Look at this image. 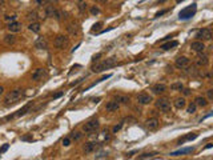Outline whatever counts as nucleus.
<instances>
[{
  "label": "nucleus",
  "instance_id": "1",
  "mask_svg": "<svg viewBox=\"0 0 213 160\" xmlns=\"http://www.w3.org/2000/svg\"><path fill=\"white\" fill-rule=\"evenodd\" d=\"M23 96H24V91L21 90V88H16V90L11 91L10 94H7V96L4 98V104L5 105L15 104V103H17Z\"/></svg>",
  "mask_w": 213,
  "mask_h": 160
},
{
  "label": "nucleus",
  "instance_id": "2",
  "mask_svg": "<svg viewBox=\"0 0 213 160\" xmlns=\"http://www.w3.org/2000/svg\"><path fill=\"white\" fill-rule=\"evenodd\" d=\"M115 64H116V59H115V57H109V59L104 60V62H101V63L93 64L92 71L93 72H103V71L108 70V68H112Z\"/></svg>",
  "mask_w": 213,
  "mask_h": 160
},
{
  "label": "nucleus",
  "instance_id": "3",
  "mask_svg": "<svg viewBox=\"0 0 213 160\" xmlns=\"http://www.w3.org/2000/svg\"><path fill=\"white\" fill-rule=\"evenodd\" d=\"M196 11H197V5L196 4H192V5H188L186 8L180 11L179 14V19L180 20H188V19L193 18L196 15Z\"/></svg>",
  "mask_w": 213,
  "mask_h": 160
},
{
  "label": "nucleus",
  "instance_id": "4",
  "mask_svg": "<svg viewBox=\"0 0 213 160\" xmlns=\"http://www.w3.org/2000/svg\"><path fill=\"white\" fill-rule=\"evenodd\" d=\"M99 127H100V123H99V120H89L88 123H85V124L83 125V132H85V133H92V132H95L96 129H99Z\"/></svg>",
  "mask_w": 213,
  "mask_h": 160
},
{
  "label": "nucleus",
  "instance_id": "5",
  "mask_svg": "<svg viewBox=\"0 0 213 160\" xmlns=\"http://www.w3.org/2000/svg\"><path fill=\"white\" fill-rule=\"evenodd\" d=\"M53 44H55L56 48L64 49V48H67V47H68L69 40H68V38H67V36H64V35H57L55 38V42H53Z\"/></svg>",
  "mask_w": 213,
  "mask_h": 160
},
{
  "label": "nucleus",
  "instance_id": "6",
  "mask_svg": "<svg viewBox=\"0 0 213 160\" xmlns=\"http://www.w3.org/2000/svg\"><path fill=\"white\" fill-rule=\"evenodd\" d=\"M196 39L197 40H201V42H208L212 39V31H210L209 28H203V29H200L199 32L196 34Z\"/></svg>",
  "mask_w": 213,
  "mask_h": 160
},
{
  "label": "nucleus",
  "instance_id": "7",
  "mask_svg": "<svg viewBox=\"0 0 213 160\" xmlns=\"http://www.w3.org/2000/svg\"><path fill=\"white\" fill-rule=\"evenodd\" d=\"M156 108L160 109L161 112H168L171 109V103L168 101V99H158L156 100Z\"/></svg>",
  "mask_w": 213,
  "mask_h": 160
},
{
  "label": "nucleus",
  "instance_id": "8",
  "mask_svg": "<svg viewBox=\"0 0 213 160\" xmlns=\"http://www.w3.org/2000/svg\"><path fill=\"white\" fill-rule=\"evenodd\" d=\"M189 63H190V60H189L186 56H179L175 62V66L177 67V68H180V70H184V68H186V67L189 66Z\"/></svg>",
  "mask_w": 213,
  "mask_h": 160
},
{
  "label": "nucleus",
  "instance_id": "9",
  "mask_svg": "<svg viewBox=\"0 0 213 160\" xmlns=\"http://www.w3.org/2000/svg\"><path fill=\"white\" fill-rule=\"evenodd\" d=\"M31 105H32V103H28V104H25L24 107L21 108V109H19V111L16 112V114L7 116V118H5V120H11V119H14V118H20V116L25 115V114H27V112L29 111V108H31Z\"/></svg>",
  "mask_w": 213,
  "mask_h": 160
},
{
  "label": "nucleus",
  "instance_id": "10",
  "mask_svg": "<svg viewBox=\"0 0 213 160\" xmlns=\"http://www.w3.org/2000/svg\"><path fill=\"white\" fill-rule=\"evenodd\" d=\"M45 73H47V71H45L44 68H36V70L32 72L31 77H32V80H35V81H39V80H41L45 76Z\"/></svg>",
  "mask_w": 213,
  "mask_h": 160
},
{
  "label": "nucleus",
  "instance_id": "11",
  "mask_svg": "<svg viewBox=\"0 0 213 160\" xmlns=\"http://www.w3.org/2000/svg\"><path fill=\"white\" fill-rule=\"evenodd\" d=\"M190 48H192V51L200 53V52H204V49H205V44H204V42H201V40H196V42H192Z\"/></svg>",
  "mask_w": 213,
  "mask_h": 160
},
{
  "label": "nucleus",
  "instance_id": "12",
  "mask_svg": "<svg viewBox=\"0 0 213 160\" xmlns=\"http://www.w3.org/2000/svg\"><path fill=\"white\" fill-rule=\"evenodd\" d=\"M35 48L38 49H47L48 48V42L45 40V38H39L35 40Z\"/></svg>",
  "mask_w": 213,
  "mask_h": 160
},
{
  "label": "nucleus",
  "instance_id": "13",
  "mask_svg": "<svg viewBox=\"0 0 213 160\" xmlns=\"http://www.w3.org/2000/svg\"><path fill=\"white\" fill-rule=\"evenodd\" d=\"M145 125L149 131H155V129L158 128V120L156 118H152V119H148L145 122Z\"/></svg>",
  "mask_w": 213,
  "mask_h": 160
},
{
  "label": "nucleus",
  "instance_id": "14",
  "mask_svg": "<svg viewBox=\"0 0 213 160\" xmlns=\"http://www.w3.org/2000/svg\"><path fill=\"white\" fill-rule=\"evenodd\" d=\"M196 63H197V66H199V67H206L208 64H209V59H208V56H206V55H204L203 52H200Z\"/></svg>",
  "mask_w": 213,
  "mask_h": 160
},
{
  "label": "nucleus",
  "instance_id": "15",
  "mask_svg": "<svg viewBox=\"0 0 213 160\" xmlns=\"http://www.w3.org/2000/svg\"><path fill=\"white\" fill-rule=\"evenodd\" d=\"M137 101L140 104H149L152 101V96L148 94H139L137 95Z\"/></svg>",
  "mask_w": 213,
  "mask_h": 160
},
{
  "label": "nucleus",
  "instance_id": "16",
  "mask_svg": "<svg viewBox=\"0 0 213 160\" xmlns=\"http://www.w3.org/2000/svg\"><path fill=\"white\" fill-rule=\"evenodd\" d=\"M8 31L11 32V34H14V32H19L21 31V24L20 23H17V21H11L10 24L7 25Z\"/></svg>",
  "mask_w": 213,
  "mask_h": 160
},
{
  "label": "nucleus",
  "instance_id": "17",
  "mask_svg": "<svg viewBox=\"0 0 213 160\" xmlns=\"http://www.w3.org/2000/svg\"><path fill=\"white\" fill-rule=\"evenodd\" d=\"M165 91H167V85L165 84H156L152 87V92L156 95H160V94H164Z\"/></svg>",
  "mask_w": 213,
  "mask_h": 160
},
{
  "label": "nucleus",
  "instance_id": "18",
  "mask_svg": "<svg viewBox=\"0 0 213 160\" xmlns=\"http://www.w3.org/2000/svg\"><path fill=\"white\" fill-rule=\"evenodd\" d=\"M119 107H120V104H119L117 101L112 100V101H109V103H106L105 109H106V111H109V112H113V111H117Z\"/></svg>",
  "mask_w": 213,
  "mask_h": 160
},
{
  "label": "nucleus",
  "instance_id": "19",
  "mask_svg": "<svg viewBox=\"0 0 213 160\" xmlns=\"http://www.w3.org/2000/svg\"><path fill=\"white\" fill-rule=\"evenodd\" d=\"M173 105H175L177 109H182V108L186 105V101L184 98H176L175 101H173Z\"/></svg>",
  "mask_w": 213,
  "mask_h": 160
},
{
  "label": "nucleus",
  "instance_id": "20",
  "mask_svg": "<svg viewBox=\"0 0 213 160\" xmlns=\"http://www.w3.org/2000/svg\"><path fill=\"white\" fill-rule=\"evenodd\" d=\"M83 150H84V152L85 153H92L93 151L96 150V143H87V144H84V147H83Z\"/></svg>",
  "mask_w": 213,
  "mask_h": 160
},
{
  "label": "nucleus",
  "instance_id": "21",
  "mask_svg": "<svg viewBox=\"0 0 213 160\" xmlns=\"http://www.w3.org/2000/svg\"><path fill=\"white\" fill-rule=\"evenodd\" d=\"M193 151V147H188V148H182V150H179L176 152H172L171 156H181V155H185V153H189Z\"/></svg>",
  "mask_w": 213,
  "mask_h": 160
},
{
  "label": "nucleus",
  "instance_id": "22",
  "mask_svg": "<svg viewBox=\"0 0 213 160\" xmlns=\"http://www.w3.org/2000/svg\"><path fill=\"white\" fill-rule=\"evenodd\" d=\"M195 103H196V105H199V107H206V105L209 104L208 99H205L204 96H197Z\"/></svg>",
  "mask_w": 213,
  "mask_h": 160
},
{
  "label": "nucleus",
  "instance_id": "23",
  "mask_svg": "<svg viewBox=\"0 0 213 160\" xmlns=\"http://www.w3.org/2000/svg\"><path fill=\"white\" fill-rule=\"evenodd\" d=\"M115 101H117L119 104H128L129 103V98L128 96H125V95H116L115 96Z\"/></svg>",
  "mask_w": 213,
  "mask_h": 160
},
{
  "label": "nucleus",
  "instance_id": "24",
  "mask_svg": "<svg viewBox=\"0 0 213 160\" xmlns=\"http://www.w3.org/2000/svg\"><path fill=\"white\" fill-rule=\"evenodd\" d=\"M177 45H179V43L176 42V40H172V42H168V43H165V44H162L161 49H164V51H169V49L175 48V47H177Z\"/></svg>",
  "mask_w": 213,
  "mask_h": 160
},
{
  "label": "nucleus",
  "instance_id": "25",
  "mask_svg": "<svg viewBox=\"0 0 213 160\" xmlns=\"http://www.w3.org/2000/svg\"><path fill=\"white\" fill-rule=\"evenodd\" d=\"M28 28H29V31L35 32V34H39V32H40V24H39L38 21H31L29 25H28Z\"/></svg>",
  "mask_w": 213,
  "mask_h": 160
},
{
  "label": "nucleus",
  "instance_id": "26",
  "mask_svg": "<svg viewBox=\"0 0 213 160\" xmlns=\"http://www.w3.org/2000/svg\"><path fill=\"white\" fill-rule=\"evenodd\" d=\"M56 8L52 5V4H47V7H45V16H52L53 18V14H55Z\"/></svg>",
  "mask_w": 213,
  "mask_h": 160
},
{
  "label": "nucleus",
  "instance_id": "27",
  "mask_svg": "<svg viewBox=\"0 0 213 160\" xmlns=\"http://www.w3.org/2000/svg\"><path fill=\"white\" fill-rule=\"evenodd\" d=\"M196 137H197V133H189V135L184 136L182 139L179 140V144H181V143H184V142H188V140H195Z\"/></svg>",
  "mask_w": 213,
  "mask_h": 160
},
{
  "label": "nucleus",
  "instance_id": "28",
  "mask_svg": "<svg viewBox=\"0 0 213 160\" xmlns=\"http://www.w3.org/2000/svg\"><path fill=\"white\" fill-rule=\"evenodd\" d=\"M4 43H5V44H8V45L14 44V43H15V36L12 35V34H8V35H5V36H4Z\"/></svg>",
  "mask_w": 213,
  "mask_h": 160
},
{
  "label": "nucleus",
  "instance_id": "29",
  "mask_svg": "<svg viewBox=\"0 0 213 160\" xmlns=\"http://www.w3.org/2000/svg\"><path fill=\"white\" fill-rule=\"evenodd\" d=\"M68 31L72 34V35H77L79 34V25L77 24H69L68 25Z\"/></svg>",
  "mask_w": 213,
  "mask_h": 160
},
{
  "label": "nucleus",
  "instance_id": "30",
  "mask_svg": "<svg viewBox=\"0 0 213 160\" xmlns=\"http://www.w3.org/2000/svg\"><path fill=\"white\" fill-rule=\"evenodd\" d=\"M64 15H66V14H64L63 11L56 10V11H55V14H53V18H55L56 20L60 21V20H63V18H64Z\"/></svg>",
  "mask_w": 213,
  "mask_h": 160
},
{
  "label": "nucleus",
  "instance_id": "31",
  "mask_svg": "<svg viewBox=\"0 0 213 160\" xmlns=\"http://www.w3.org/2000/svg\"><path fill=\"white\" fill-rule=\"evenodd\" d=\"M182 88H184L182 83H173L172 85H171V90L172 91H181Z\"/></svg>",
  "mask_w": 213,
  "mask_h": 160
},
{
  "label": "nucleus",
  "instance_id": "32",
  "mask_svg": "<svg viewBox=\"0 0 213 160\" xmlns=\"http://www.w3.org/2000/svg\"><path fill=\"white\" fill-rule=\"evenodd\" d=\"M196 109H197L196 103H190V104L188 105V109H186V112H188V114H195V112H196Z\"/></svg>",
  "mask_w": 213,
  "mask_h": 160
},
{
  "label": "nucleus",
  "instance_id": "33",
  "mask_svg": "<svg viewBox=\"0 0 213 160\" xmlns=\"http://www.w3.org/2000/svg\"><path fill=\"white\" fill-rule=\"evenodd\" d=\"M155 155H157V152H147V153H143L139 156V159H149V157H153Z\"/></svg>",
  "mask_w": 213,
  "mask_h": 160
},
{
  "label": "nucleus",
  "instance_id": "34",
  "mask_svg": "<svg viewBox=\"0 0 213 160\" xmlns=\"http://www.w3.org/2000/svg\"><path fill=\"white\" fill-rule=\"evenodd\" d=\"M27 19H28V20L35 21L36 19H38V14H36L35 11H32V12H28V14H27Z\"/></svg>",
  "mask_w": 213,
  "mask_h": 160
},
{
  "label": "nucleus",
  "instance_id": "35",
  "mask_svg": "<svg viewBox=\"0 0 213 160\" xmlns=\"http://www.w3.org/2000/svg\"><path fill=\"white\" fill-rule=\"evenodd\" d=\"M16 15H5V16H4V20L5 21H15L16 20Z\"/></svg>",
  "mask_w": 213,
  "mask_h": 160
},
{
  "label": "nucleus",
  "instance_id": "36",
  "mask_svg": "<svg viewBox=\"0 0 213 160\" xmlns=\"http://www.w3.org/2000/svg\"><path fill=\"white\" fill-rule=\"evenodd\" d=\"M83 137V133L81 132H73L72 133V139L73 140H80Z\"/></svg>",
  "mask_w": 213,
  "mask_h": 160
},
{
  "label": "nucleus",
  "instance_id": "37",
  "mask_svg": "<svg viewBox=\"0 0 213 160\" xmlns=\"http://www.w3.org/2000/svg\"><path fill=\"white\" fill-rule=\"evenodd\" d=\"M103 25V23H96V24H93V28H92V32L95 34V32H99L100 27Z\"/></svg>",
  "mask_w": 213,
  "mask_h": 160
},
{
  "label": "nucleus",
  "instance_id": "38",
  "mask_svg": "<svg viewBox=\"0 0 213 160\" xmlns=\"http://www.w3.org/2000/svg\"><path fill=\"white\" fill-rule=\"evenodd\" d=\"M35 3H36V5H47L48 4V0H35Z\"/></svg>",
  "mask_w": 213,
  "mask_h": 160
},
{
  "label": "nucleus",
  "instance_id": "39",
  "mask_svg": "<svg viewBox=\"0 0 213 160\" xmlns=\"http://www.w3.org/2000/svg\"><path fill=\"white\" fill-rule=\"evenodd\" d=\"M91 14H92V15H99L100 14V10L96 7V5H93V7L91 8Z\"/></svg>",
  "mask_w": 213,
  "mask_h": 160
},
{
  "label": "nucleus",
  "instance_id": "40",
  "mask_svg": "<svg viewBox=\"0 0 213 160\" xmlns=\"http://www.w3.org/2000/svg\"><path fill=\"white\" fill-rule=\"evenodd\" d=\"M63 146H64V147L71 146V139H69V137H66V139H63Z\"/></svg>",
  "mask_w": 213,
  "mask_h": 160
},
{
  "label": "nucleus",
  "instance_id": "41",
  "mask_svg": "<svg viewBox=\"0 0 213 160\" xmlns=\"http://www.w3.org/2000/svg\"><path fill=\"white\" fill-rule=\"evenodd\" d=\"M206 95H208V100H213V90H208Z\"/></svg>",
  "mask_w": 213,
  "mask_h": 160
},
{
  "label": "nucleus",
  "instance_id": "42",
  "mask_svg": "<svg viewBox=\"0 0 213 160\" xmlns=\"http://www.w3.org/2000/svg\"><path fill=\"white\" fill-rule=\"evenodd\" d=\"M8 147H10V144H4L1 148H0V153H3V152H5V151L8 150Z\"/></svg>",
  "mask_w": 213,
  "mask_h": 160
},
{
  "label": "nucleus",
  "instance_id": "43",
  "mask_svg": "<svg viewBox=\"0 0 213 160\" xmlns=\"http://www.w3.org/2000/svg\"><path fill=\"white\" fill-rule=\"evenodd\" d=\"M108 155L106 153H100V155H96V159H106Z\"/></svg>",
  "mask_w": 213,
  "mask_h": 160
},
{
  "label": "nucleus",
  "instance_id": "44",
  "mask_svg": "<svg viewBox=\"0 0 213 160\" xmlns=\"http://www.w3.org/2000/svg\"><path fill=\"white\" fill-rule=\"evenodd\" d=\"M182 94L185 95V96H188V95H190V90H189V88H182Z\"/></svg>",
  "mask_w": 213,
  "mask_h": 160
},
{
  "label": "nucleus",
  "instance_id": "45",
  "mask_svg": "<svg viewBox=\"0 0 213 160\" xmlns=\"http://www.w3.org/2000/svg\"><path fill=\"white\" fill-rule=\"evenodd\" d=\"M121 127H123V124H121V123H120V124H117V125H115V127H113V132H117V131H120Z\"/></svg>",
  "mask_w": 213,
  "mask_h": 160
},
{
  "label": "nucleus",
  "instance_id": "46",
  "mask_svg": "<svg viewBox=\"0 0 213 160\" xmlns=\"http://www.w3.org/2000/svg\"><path fill=\"white\" fill-rule=\"evenodd\" d=\"M168 12V10H164V11H160V12H157L156 14V18H158V16H161V15H164V14H167Z\"/></svg>",
  "mask_w": 213,
  "mask_h": 160
},
{
  "label": "nucleus",
  "instance_id": "47",
  "mask_svg": "<svg viewBox=\"0 0 213 160\" xmlns=\"http://www.w3.org/2000/svg\"><path fill=\"white\" fill-rule=\"evenodd\" d=\"M100 56H101V55H100V53H99V55H95V56H93V57H92V62H93V63H95V62H97V60H99V57H100Z\"/></svg>",
  "mask_w": 213,
  "mask_h": 160
},
{
  "label": "nucleus",
  "instance_id": "48",
  "mask_svg": "<svg viewBox=\"0 0 213 160\" xmlns=\"http://www.w3.org/2000/svg\"><path fill=\"white\" fill-rule=\"evenodd\" d=\"M21 140H25V142H28V140H32V137H31V136H23V137H21Z\"/></svg>",
  "mask_w": 213,
  "mask_h": 160
},
{
  "label": "nucleus",
  "instance_id": "49",
  "mask_svg": "<svg viewBox=\"0 0 213 160\" xmlns=\"http://www.w3.org/2000/svg\"><path fill=\"white\" fill-rule=\"evenodd\" d=\"M79 8H80V11H84V10L87 8V4H80V7H79Z\"/></svg>",
  "mask_w": 213,
  "mask_h": 160
},
{
  "label": "nucleus",
  "instance_id": "50",
  "mask_svg": "<svg viewBox=\"0 0 213 160\" xmlns=\"http://www.w3.org/2000/svg\"><path fill=\"white\" fill-rule=\"evenodd\" d=\"M134 152H136V151H132V152H128V153H127V156H128V157H131V156H132V155H133Z\"/></svg>",
  "mask_w": 213,
  "mask_h": 160
},
{
  "label": "nucleus",
  "instance_id": "51",
  "mask_svg": "<svg viewBox=\"0 0 213 160\" xmlns=\"http://www.w3.org/2000/svg\"><path fill=\"white\" fill-rule=\"evenodd\" d=\"M61 95H63V92H60V94L55 95V96H53V99H57V98H60V96H61Z\"/></svg>",
  "mask_w": 213,
  "mask_h": 160
},
{
  "label": "nucleus",
  "instance_id": "52",
  "mask_svg": "<svg viewBox=\"0 0 213 160\" xmlns=\"http://www.w3.org/2000/svg\"><path fill=\"white\" fill-rule=\"evenodd\" d=\"M59 0H48V3H57Z\"/></svg>",
  "mask_w": 213,
  "mask_h": 160
},
{
  "label": "nucleus",
  "instance_id": "53",
  "mask_svg": "<svg viewBox=\"0 0 213 160\" xmlns=\"http://www.w3.org/2000/svg\"><path fill=\"white\" fill-rule=\"evenodd\" d=\"M3 92H4V88H3V87H1V85H0V95L3 94Z\"/></svg>",
  "mask_w": 213,
  "mask_h": 160
},
{
  "label": "nucleus",
  "instance_id": "54",
  "mask_svg": "<svg viewBox=\"0 0 213 160\" xmlns=\"http://www.w3.org/2000/svg\"><path fill=\"white\" fill-rule=\"evenodd\" d=\"M5 3V0H0V5H1V4H4Z\"/></svg>",
  "mask_w": 213,
  "mask_h": 160
},
{
  "label": "nucleus",
  "instance_id": "55",
  "mask_svg": "<svg viewBox=\"0 0 213 160\" xmlns=\"http://www.w3.org/2000/svg\"><path fill=\"white\" fill-rule=\"evenodd\" d=\"M97 1H101V3H103V1H104V0H97Z\"/></svg>",
  "mask_w": 213,
  "mask_h": 160
},
{
  "label": "nucleus",
  "instance_id": "56",
  "mask_svg": "<svg viewBox=\"0 0 213 160\" xmlns=\"http://www.w3.org/2000/svg\"><path fill=\"white\" fill-rule=\"evenodd\" d=\"M77 1H83V0H77Z\"/></svg>",
  "mask_w": 213,
  "mask_h": 160
},
{
  "label": "nucleus",
  "instance_id": "57",
  "mask_svg": "<svg viewBox=\"0 0 213 160\" xmlns=\"http://www.w3.org/2000/svg\"><path fill=\"white\" fill-rule=\"evenodd\" d=\"M0 10H1V7H0Z\"/></svg>",
  "mask_w": 213,
  "mask_h": 160
}]
</instances>
